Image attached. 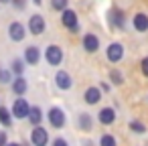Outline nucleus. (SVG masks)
Masks as SVG:
<instances>
[{"instance_id": "obj_10", "label": "nucleus", "mask_w": 148, "mask_h": 146, "mask_svg": "<svg viewBox=\"0 0 148 146\" xmlns=\"http://www.w3.org/2000/svg\"><path fill=\"white\" fill-rule=\"evenodd\" d=\"M23 61H25L27 65H39V61H41V49H39L37 45H29V47L25 49Z\"/></svg>"}, {"instance_id": "obj_22", "label": "nucleus", "mask_w": 148, "mask_h": 146, "mask_svg": "<svg viewBox=\"0 0 148 146\" xmlns=\"http://www.w3.org/2000/svg\"><path fill=\"white\" fill-rule=\"evenodd\" d=\"M110 81H112V85H122L124 83V75L118 69H112L110 71Z\"/></svg>"}, {"instance_id": "obj_18", "label": "nucleus", "mask_w": 148, "mask_h": 146, "mask_svg": "<svg viewBox=\"0 0 148 146\" xmlns=\"http://www.w3.org/2000/svg\"><path fill=\"white\" fill-rule=\"evenodd\" d=\"M0 124H2L4 128H10L12 126V114L6 106H0Z\"/></svg>"}, {"instance_id": "obj_32", "label": "nucleus", "mask_w": 148, "mask_h": 146, "mask_svg": "<svg viewBox=\"0 0 148 146\" xmlns=\"http://www.w3.org/2000/svg\"><path fill=\"white\" fill-rule=\"evenodd\" d=\"M33 2H35L37 6H41V2H43V0H33Z\"/></svg>"}, {"instance_id": "obj_12", "label": "nucleus", "mask_w": 148, "mask_h": 146, "mask_svg": "<svg viewBox=\"0 0 148 146\" xmlns=\"http://www.w3.org/2000/svg\"><path fill=\"white\" fill-rule=\"evenodd\" d=\"M10 87H12V93H14V95L23 97V95L27 93V89H29V81L25 79V75H18V77H14V79L10 81Z\"/></svg>"}, {"instance_id": "obj_4", "label": "nucleus", "mask_w": 148, "mask_h": 146, "mask_svg": "<svg viewBox=\"0 0 148 146\" xmlns=\"http://www.w3.org/2000/svg\"><path fill=\"white\" fill-rule=\"evenodd\" d=\"M45 59H47V63H49L51 67L61 65V63H63V49H61L59 45H49V47L45 49Z\"/></svg>"}, {"instance_id": "obj_7", "label": "nucleus", "mask_w": 148, "mask_h": 146, "mask_svg": "<svg viewBox=\"0 0 148 146\" xmlns=\"http://www.w3.org/2000/svg\"><path fill=\"white\" fill-rule=\"evenodd\" d=\"M31 142H33V146H47L49 144V132L43 126H33V130H31Z\"/></svg>"}, {"instance_id": "obj_27", "label": "nucleus", "mask_w": 148, "mask_h": 146, "mask_svg": "<svg viewBox=\"0 0 148 146\" xmlns=\"http://www.w3.org/2000/svg\"><path fill=\"white\" fill-rule=\"evenodd\" d=\"M140 71H142L144 77H148V57H144V59L140 61Z\"/></svg>"}, {"instance_id": "obj_3", "label": "nucleus", "mask_w": 148, "mask_h": 146, "mask_svg": "<svg viewBox=\"0 0 148 146\" xmlns=\"http://www.w3.org/2000/svg\"><path fill=\"white\" fill-rule=\"evenodd\" d=\"M29 110H31V104H29L25 97H16L14 104H12V108H10V114H12V118H16V120H27Z\"/></svg>"}, {"instance_id": "obj_23", "label": "nucleus", "mask_w": 148, "mask_h": 146, "mask_svg": "<svg viewBox=\"0 0 148 146\" xmlns=\"http://www.w3.org/2000/svg\"><path fill=\"white\" fill-rule=\"evenodd\" d=\"M130 130H132L134 134H146V126H144L140 120H132V122H130Z\"/></svg>"}, {"instance_id": "obj_1", "label": "nucleus", "mask_w": 148, "mask_h": 146, "mask_svg": "<svg viewBox=\"0 0 148 146\" xmlns=\"http://www.w3.org/2000/svg\"><path fill=\"white\" fill-rule=\"evenodd\" d=\"M61 25L71 31V33H79V19H77V12L71 10V8H65L61 12Z\"/></svg>"}, {"instance_id": "obj_8", "label": "nucleus", "mask_w": 148, "mask_h": 146, "mask_svg": "<svg viewBox=\"0 0 148 146\" xmlns=\"http://www.w3.org/2000/svg\"><path fill=\"white\" fill-rule=\"evenodd\" d=\"M8 37H10V41H14V43L25 41V37H27V27H25L23 23H18V21L10 23V25H8Z\"/></svg>"}, {"instance_id": "obj_26", "label": "nucleus", "mask_w": 148, "mask_h": 146, "mask_svg": "<svg viewBox=\"0 0 148 146\" xmlns=\"http://www.w3.org/2000/svg\"><path fill=\"white\" fill-rule=\"evenodd\" d=\"M10 4H12L16 10H25V6H27V0H10Z\"/></svg>"}, {"instance_id": "obj_28", "label": "nucleus", "mask_w": 148, "mask_h": 146, "mask_svg": "<svg viewBox=\"0 0 148 146\" xmlns=\"http://www.w3.org/2000/svg\"><path fill=\"white\" fill-rule=\"evenodd\" d=\"M8 142V136H6V130H0V146H6Z\"/></svg>"}, {"instance_id": "obj_14", "label": "nucleus", "mask_w": 148, "mask_h": 146, "mask_svg": "<svg viewBox=\"0 0 148 146\" xmlns=\"http://www.w3.org/2000/svg\"><path fill=\"white\" fill-rule=\"evenodd\" d=\"M83 49H85L87 53H95V51L99 49V39H97V35L85 33V35H83Z\"/></svg>"}, {"instance_id": "obj_21", "label": "nucleus", "mask_w": 148, "mask_h": 146, "mask_svg": "<svg viewBox=\"0 0 148 146\" xmlns=\"http://www.w3.org/2000/svg\"><path fill=\"white\" fill-rule=\"evenodd\" d=\"M51 8L57 12H63L65 8H69V0H51Z\"/></svg>"}, {"instance_id": "obj_5", "label": "nucleus", "mask_w": 148, "mask_h": 146, "mask_svg": "<svg viewBox=\"0 0 148 146\" xmlns=\"http://www.w3.org/2000/svg\"><path fill=\"white\" fill-rule=\"evenodd\" d=\"M45 29H47V23H45V19H43L41 14H31V19H29V25H27V31H29L31 35L39 37V35H43V33H45Z\"/></svg>"}, {"instance_id": "obj_20", "label": "nucleus", "mask_w": 148, "mask_h": 146, "mask_svg": "<svg viewBox=\"0 0 148 146\" xmlns=\"http://www.w3.org/2000/svg\"><path fill=\"white\" fill-rule=\"evenodd\" d=\"M10 73H12L14 77L23 75V73H25V61H23V59H14V61L10 63Z\"/></svg>"}, {"instance_id": "obj_34", "label": "nucleus", "mask_w": 148, "mask_h": 146, "mask_svg": "<svg viewBox=\"0 0 148 146\" xmlns=\"http://www.w3.org/2000/svg\"><path fill=\"white\" fill-rule=\"evenodd\" d=\"M0 71H2V69H0Z\"/></svg>"}, {"instance_id": "obj_33", "label": "nucleus", "mask_w": 148, "mask_h": 146, "mask_svg": "<svg viewBox=\"0 0 148 146\" xmlns=\"http://www.w3.org/2000/svg\"><path fill=\"white\" fill-rule=\"evenodd\" d=\"M0 2H2V4H10V0H0Z\"/></svg>"}, {"instance_id": "obj_13", "label": "nucleus", "mask_w": 148, "mask_h": 146, "mask_svg": "<svg viewBox=\"0 0 148 146\" xmlns=\"http://www.w3.org/2000/svg\"><path fill=\"white\" fill-rule=\"evenodd\" d=\"M97 122L101 126H112L116 122V110L114 108H101L97 112Z\"/></svg>"}, {"instance_id": "obj_31", "label": "nucleus", "mask_w": 148, "mask_h": 146, "mask_svg": "<svg viewBox=\"0 0 148 146\" xmlns=\"http://www.w3.org/2000/svg\"><path fill=\"white\" fill-rule=\"evenodd\" d=\"M6 146H23V144H18V142H6Z\"/></svg>"}, {"instance_id": "obj_24", "label": "nucleus", "mask_w": 148, "mask_h": 146, "mask_svg": "<svg viewBox=\"0 0 148 146\" xmlns=\"http://www.w3.org/2000/svg\"><path fill=\"white\" fill-rule=\"evenodd\" d=\"M99 146H118L116 136H112V134H101V138H99Z\"/></svg>"}, {"instance_id": "obj_30", "label": "nucleus", "mask_w": 148, "mask_h": 146, "mask_svg": "<svg viewBox=\"0 0 148 146\" xmlns=\"http://www.w3.org/2000/svg\"><path fill=\"white\" fill-rule=\"evenodd\" d=\"M99 89H103V91H110V83H101V85H99Z\"/></svg>"}, {"instance_id": "obj_25", "label": "nucleus", "mask_w": 148, "mask_h": 146, "mask_svg": "<svg viewBox=\"0 0 148 146\" xmlns=\"http://www.w3.org/2000/svg\"><path fill=\"white\" fill-rule=\"evenodd\" d=\"M10 81H12L10 69H2V71H0V83H10Z\"/></svg>"}, {"instance_id": "obj_16", "label": "nucleus", "mask_w": 148, "mask_h": 146, "mask_svg": "<svg viewBox=\"0 0 148 146\" xmlns=\"http://www.w3.org/2000/svg\"><path fill=\"white\" fill-rule=\"evenodd\" d=\"M132 25H134V29H136L138 33H146V31H148V14H144V12L134 14Z\"/></svg>"}, {"instance_id": "obj_9", "label": "nucleus", "mask_w": 148, "mask_h": 146, "mask_svg": "<svg viewBox=\"0 0 148 146\" xmlns=\"http://www.w3.org/2000/svg\"><path fill=\"white\" fill-rule=\"evenodd\" d=\"M55 85L61 89V91H69L71 87H73V77L67 73V71H57L55 73Z\"/></svg>"}, {"instance_id": "obj_15", "label": "nucleus", "mask_w": 148, "mask_h": 146, "mask_svg": "<svg viewBox=\"0 0 148 146\" xmlns=\"http://www.w3.org/2000/svg\"><path fill=\"white\" fill-rule=\"evenodd\" d=\"M83 99L87 106H97L99 99H101V89L99 87H87L85 93H83Z\"/></svg>"}, {"instance_id": "obj_11", "label": "nucleus", "mask_w": 148, "mask_h": 146, "mask_svg": "<svg viewBox=\"0 0 148 146\" xmlns=\"http://www.w3.org/2000/svg\"><path fill=\"white\" fill-rule=\"evenodd\" d=\"M108 21H110V25L114 29H124L126 27V16H124V12L120 8H112L108 12Z\"/></svg>"}, {"instance_id": "obj_19", "label": "nucleus", "mask_w": 148, "mask_h": 146, "mask_svg": "<svg viewBox=\"0 0 148 146\" xmlns=\"http://www.w3.org/2000/svg\"><path fill=\"white\" fill-rule=\"evenodd\" d=\"M77 124H79V130L89 132V130H91V126H93V120H91V116H89V114H79Z\"/></svg>"}, {"instance_id": "obj_2", "label": "nucleus", "mask_w": 148, "mask_h": 146, "mask_svg": "<svg viewBox=\"0 0 148 146\" xmlns=\"http://www.w3.org/2000/svg\"><path fill=\"white\" fill-rule=\"evenodd\" d=\"M47 120H49L51 128H55V130H61V128L65 126V122H67V116H65V112H63L61 108L53 106V108L47 112Z\"/></svg>"}, {"instance_id": "obj_29", "label": "nucleus", "mask_w": 148, "mask_h": 146, "mask_svg": "<svg viewBox=\"0 0 148 146\" xmlns=\"http://www.w3.org/2000/svg\"><path fill=\"white\" fill-rule=\"evenodd\" d=\"M53 146H69V144H67V140H65V138H61V136H59V138H55V140H53Z\"/></svg>"}, {"instance_id": "obj_6", "label": "nucleus", "mask_w": 148, "mask_h": 146, "mask_svg": "<svg viewBox=\"0 0 148 146\" xmlns=\"http://www.w3.org/2000/svg\"><path fill=\"white\" fill-rule=\"evenodd\" d=\"M124 45L122 43H110L108 45V49H106V57H108V61L110 63H120L122 59H124Z\"/></svg>"}, {"instance_id": "obj_17", "label": "nucleus", "mask_w": 148, "mask_h": 146, "mask_svg": "<svg viewBox=\"0 0 148 146\" xmlns=\"http://www.w3.org/2000/svg\"><path fill=\"white\" fill-rule=\"evenodd\" d=\"M43 110L39 108V106H31V110H29V116H27V120L33 124V126H41V122H43Z\"/></svg>"}]
</instances>
